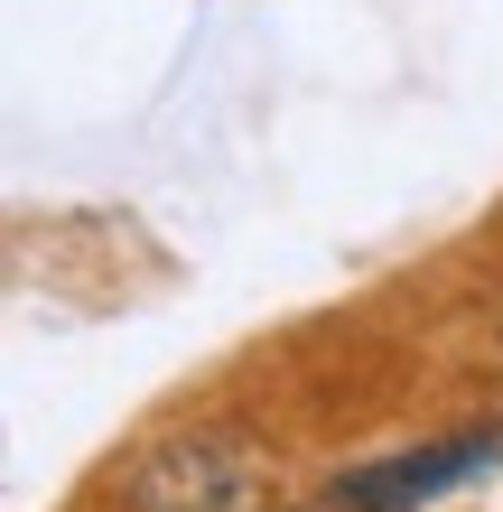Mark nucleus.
<instances>
[{"label": "nucleus", "instance_id": "1", "mask_svg": "<svg viewBox=\"0 0 503 512\" xmlns=\"http://www.w3.org/2000/svg\"><path fill=\"white\" fill-rule=\"evenodd\" d=\"M131 512H243L252 503V447L233 429H177L122 475Z\"/></svg>", "mask_w": 503, "mask_h": 512}, {"label": "nucleus", "instance_id": "2", "mask_svg": "<svg viewBox=\"0 0 503 512\" xmlns=\"http://www.w3.org/2000/svg\"><path fill=\"white\" fill-rule=\"evenodd\" d=\"M494 457H503V429L485 419V429H457V438L401 447V457L345 466V475H336V503H345V512H420V503H438L448 485H466V475H485Z\"/></svg>", "mask_w": 503, "mask_h": 512}]
</instances>
